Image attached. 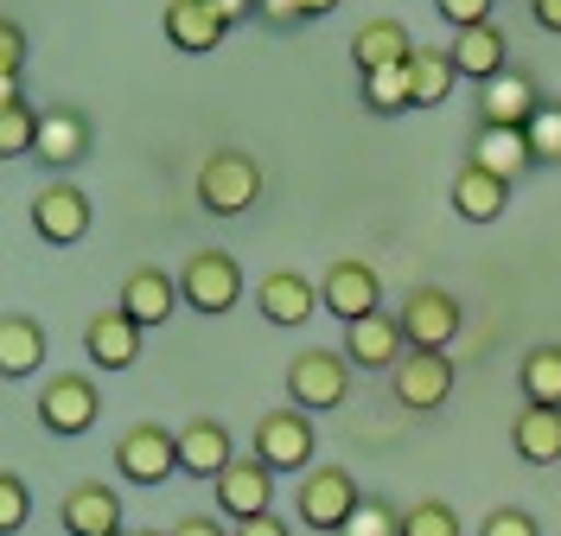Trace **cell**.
I'll return each mask as SVG.
<instances>
[{
    "label": "cell",
    "instance_id": "cell-1",
    "mask_svg": "<svg viewBox=\"0 0 561 536\" xmlns=\"http://www.w3.org/2000/svg\"><path fill=\"white\" fill-rule=\"evenodd\" d=\"M255 198H262V167L249 160L243 147H217L198 167V205L210 217H243Z\"/></svg>",
    "mask_w": 561,
    "mask_h": 536
},
{
    "label": "cell",
    "instance_id": "cell-2",
    "mask_svg": "<svg viewBox=\"0 0 561 536\" xmlns=\"http://www.w3.org/2000/svg\"><path fill=\"white\" fill-rule=\"evenodd\" d=\"M313 415L307 409H268L262 422H255V460L268 466V472H313Z\"/></svg>",
    "mask_w": 561,
    "mask_h": 536
},
{
    "label": "cell",
    "instance_id": "cell-3",
    "mask_svg": "<svg viewBox=\"0 0 561 536\" xmlns=\"http://www.w3.org/2000/svg\"><path fill=\"white\" fill-rule=\"evenodd\" d=\"M357 504H364V492H357V479H351L345 466H313V472H300V499H294V511H300L307 531L339 536Z\"/></svg>",
    "mask_w": 561,
    "mask_h": 536
},
{
    "label": "cell",
    "instance_id": "cell-4",
    "mask_svg": "<svg viewBox=\"0 0 561 536\" xmlns=\"http://www.w3.org/2000/svg\"><path fill=\"white\" fill-rule=\"evenodd\" d=\"M179 294H185V307L192 313H230L237 300H243V269H237V255L224 250H198L185 269H179Z\"/></svg>",
    "mask_w": 561,
    "mask_h": 536
},
{
    "label": "cell",
    "instance_id": "cell-5",
    "mask_svg": "<svg viewBox=\"0 0 561 536\" xmlns=\"http://www.w3.org/2000/svg\"><path fill=\"white\" fill-rule=\"evenodd\" d=\"M287 396H294V409H345L351 396V357L345 352H300L287 364Z\"/></svg>",
    "mask_w": 561,
    "mask_h": 536
},
{
    "label": "cell",
    "instance_id": "cell-6",
    "mask_svg": "<svg viewBox=\"0 0 561 536\" xmlns=\"http://www.w3.org/2000/svg\"><path fill=\"white\" fill-rule=\"evenodd\" d=\"M115 472L128 486H167L179 472V434L160 429V422H135L115 441Z\"/></svg>",
    "mask_w": 561,
    "mask_h": 536
},
{
    "label": "cell",
    "instance_id": "cell-7",
    "mask_svg": "<svg viewBox=\"0 0 561 536\" xmlns=\"http://www.w3.org/2000/svg\"><path fill=\"white\" fill-rule=\"evenodd\" d=\"M396 313H402V332H409L415 352H447L459 339V326H466V313H459V300L447 287H409V300Z\"/></svg>",
    "mask_w": 561,
    "mask_h": 536
},
{
    "label": "cell",
    "instance_id": "cell-8",
    "mask_svg": "<svg viewBox=\"0 0 561 536\" xmlns=\"http://www.w3.org/2000/svg\"><path fill=\"white\" fill-rule=\"evenodd\" d=\"M96 415H103V390L83 377V370H65V377H51L45 390H38V422L51 434H90L96 429Z\"/></svg>",
    "mask_w": 561,
    "mask_h": 536
},
{
    "label": "cell",
    "instance_id": "cell-9",
    "mask_svg": "<svg viewBox=\"0 0 561 536\" xmlns=\"http://www.w3.org/2000/svg\"><path fill=\"white\" fill-rule=\"evenodd\" d=\"M389 390H396L402 409H415V415L440 409V402L454 396V357L447 352H409L396 370H389Z\"/></svg>",
    "mask_w": 561,
    "mask_h": 536
},
{
    "label": "cell",
    "instance_id": "cell-10",
    "mask_svg": "<svg viewBox=\"0 0 561 536\" xmlns=\"http://www.w3.org/2000/svg\"><path fill=\"white\" fill-rule=\"evenodd\" d=\"M33 230L51 243V250L83 243V237H90V198H83L70 179H51V185L33 198Z\"/></svg>",
    "mask_w": 561,
    "mask_h": 536
},
{
    "label": "cell",
    "instance_id": "cell-11",
    "mask_svg": "<svg viewBox=\"0 0 561 536\" xmlns=\"http://www.w3.org/2000/svg\"><path fill=\"white\" fill-rule=\"evenodd\" d=\"M402 345H409L402 313H370V320L345 326V345H339V352L351 357V370H396V364L409 357Z\"/></svg>",
    "mask_w": 561,
    "mask_h": 536
},
{
    "label": "cell",
    "instance_id": "cell-12",
    "mask_svg": "<svg viewBox=\"0 0 561 536\" xmlns=\"http://www.w3.org/2000/svg\"><path fill=\"white\" fill-rule=\"evenodd\" d=\"M319 300L339 313V320H370V313H383V282H377V269L370 262H332L325 269V282H319Z\"/></svg>",
    "mask_w": 561,
    "mask_h": 536
},
{
    "label": "cell",
    "instance_id": "cell-13",
    "mask_svg": "<svg viewBox=\"0 0 561 536\" xmlns=\"http://www.w3.org/2000/svg\"><path fill=\"white\" fill-rule=\"evenodd\" d=\"M217 504H224V517H230V524L262 517V511L275 504V472L255 460V454H237V460H230V472L217 479Z\"/></svg>",
    "mask_w": 561,
    "mask_h": 536
},
{
    "label": "cell",
    "instance_id": "cell-14",
    "mask_svg": "<svg viewBox=\"0 0 561 536\" xmlns=\"http://www.w3.org/2000/svg\"><path fill=\"white\" fill-rule=\"evenodd\" d=\"M115 307L147 332V326L173 320V307H185V294H179V275H167V269H135V275L122 282V300H115Z\"/></svg>",
    "mask_w": 561,
    "mask_h": 536
},
{
    "label": "cell",
    "instance_id": "cell-15",
    "mask_svg": "<svg viewBox=\"0 0 561 536\" xmlns=\"http://www.w3.org/2000/svg\"><path fill=\"white\" fill-rule=\"evenodd\" d=\"M536 109H542V96H536V83L524 71H504L491 83H479V128H529Z\"/></svg>",
    "mask_w": 561,
    "mask_h": 536
},
{
    "label": "cell",
    "instance_id": "cell-16",
    "mask_svg": "<svg viewBox=\"0 0 561 536\" xmlns=\"http://www.w3.org/2000/svg\"><path fill=\"white\" fill-rule=\"evenodd\" d=\"M230 460H237V447H230V429L224 422H210V415H198V422H185L179 429V472H192V479H224L230 472Z\"/></svg>",
    "mask_w": 561,
    "mask_h": 536
},
{
    "label": "cell",
    "instance_id": "cell-17",
    "mask_svg": "<svg viewBox=\"0 0 561 536\" xmlns=\"http://www.w3.org/2000/svg\"><path fill=\"white\" fill-rule=\"evenodd\" d=\"M255 307H262V320H268V326H307V313L325 307V300H319V287L307 282V275L275 269V275H262V282H255Z\"/></svg>",
    "mask_w": 561,
    "mask_h": 536
},
{
    "label": "cell",
    "instance_id": "cell-18",
    "mask_svg": "<svg viewBox=\"0 0 561 536\" xmlns=\"http://www.w3.org/2000/svg\"><path fill=\"white\" fill-rule=\"evenodd\" d=\"M83 357L96 364V370H128L140 357V326L122 313V307H108L96 320L83 326Z\"/></svg>",
    "mask_w": 561,
    "mask_h": 536
},
{
    "label": "cell",
    "instance_id": "cell-19",
    "mask_svg": "<svg viewBox=\"0 0 561 536\" xmlns=\"http://www.w3.org/2000/svg\"><path fill=\"white\" fill-rule=\"evenodd\" d=\"M65 531L70 536H122V492H115V486H103V479L70 486Z\"/></svg>",
    "mask_w": 561,
    "mask_h": 536
},
{
    "label": "cell",
    "instance_id": "cell-20",
    "mask_svg": "<svg viewBox=\"0 0 561 536\" xmlns=\"http://www.w3.org/2000/svg\"><path fill=\"white\" fill-rule=\"evenodd\" d=\"M224 33H230V20L217 13V0H167V38L179 52L205 58V52L224 45Z\"/></svg>",
    "mask_w": 561,
    "mask_h": 536
},
{
    "label": "cell",
    "instance_id": "cell-21",
    "mask_svg": "<svg viewBox=\"0 0 561 536\" xmlns=\"http://www.w3.org/2000/svg\"><path fill=\"white\" fill-rule=\"evenodd\" d=\"M454 65L466 83H491V77L511 71V38L497 33V26H466V33H454Z\"/></svg>",
    "mask_w": 561,
    "mask_h": 536
},
{
    "label": "cell",
    "instance_id": "cell-22",
    "mask_svg": "<svg viewBox=\"0 0 561 536\" xmlns=\"http://www.w3.org/2000/svg\"><path fill=\"white\" fill-rule=\"evenodd\" d=\"M409 58H415V38H409L402 20H370V26H357V38H351V65H357V77L389 71V65H409Z\"/></svg>",
    "mask_w": 561,
    "mask_h": 536
},
{
    "label": "cell",
    "instance_id": "cell-23",
    "mask_svg": "<svg viewBox=\"0 0 561 536\" xmlns=\"http://www.w3.org/2000/svg\"><path fill=\"white\" fill-rule=\"evenodd\" d=\"M472 167H485L491 179L517 185V179L536 167V153H529V135H524V128H479V135H472Z\"/></svg>",
    "mask_w": 561,
    "mask_h": 536
},
{
    "label": "cell",
    "instance_id": "cell-24",
    "mask_svg": "<svg viewBox=\"0 0 561 536\" xmlns=\"http://www.w3.org/2000/svg\"><path fill=\"white\" fill-rule=\"evenodd\" d=\"M504 205H511V185L466 160V167H459V179H454V212L466 217V224H497V217H504Z\"/></svg>",
    "mask_w": 561,
    "mask_h": 536
},
{
    "label": "cell",
    "instance_id": "cell-25",
    "mask_svg": "<svg viewBox=\"0 0 561 536\" xmlns=\"http://www.w3.org/2000/svg\"><path fill=\"white\" fill-rule=\"evenodd\" d=\"M511 441L529 466H556L561 460V409L549 402H524V415L511 422Z\"/></svg>",
    "mask_w": 561,
    "mask_h": 536
},
{
    "label": "cell",
    "instance_id": "cell-26",
    "mask_svg": "<svg viewBox=\"0 0 561 536\" xmlns=\"http://www.w3.org/2000/svg\"><path fill=\"white\" fill-rule=\"evenodd\" d=\"M38 128H45V115L20 96V83H0V160L38 153Z\"/></svg>",
    "mask_w": 561,
    "mask_h": 536
},
{
    "label": "cell",
    "instance_id": "cell-27",
    "mask_svg": "<svg viewBox=\"0 0 561 536\" xmlns=\"http://www.w3.org/2000/svg\"><path fill=\"white\" fill-rule=\"evenodd\" d=\"M83 153H90V122L77 109H51L45 128H38V160L45 167H77Z\"/></svg>",
    "mask_w": 561,
    "mask_h": 536
},
{
    "label": "cell",
    "instance_id": "cell-28",
    "mask_svg": "<svg viewBox=\"0 0 561 536\" xmlns=\"http://www.w3.org/2000/svg\"><path fill=\"white\" fill-rule=\"evenodd\" d=\"M38 357H45V332H38V320L7 313V320H0V377H33Z\"/></svg>",
    "mask_w": 561,
    "mask_h": 536
},
{
    "label": "cell",
    "instance_id": "cell-29",
    "mask_svg": "<svg viewBox=\"0 0 561 536\" xmlns=\"http://www.w3.org/2000/svg\"><path fill=\"white\" fill-rule=\"evenodd\" d=\"M409 71H415V109H440L447 96H454V83H459L454 52H434V45H415Z\"/></svg>",
    "mask_w": 561,
    "mask_h": 536
},
{
    "label": "cell",
    "instance_id": "cell-30",
    "mask_svg": "<svg viewBox=\"0 0 561 536\" xmlns=\"http://www.w3.org/2000/svg\"><path fill=\"white\" fill-rule=\"evenodd\" d=\"M517 384H524L529 402H549V409H561V345H536V352H524Z\"/></svg>",
    "mask_w": 561,
    "mask_h": 536
},
{
    "label": "cell",
    "instance_id": "cell-31",
    "mask_svg": "<svg viewBox=\"0 0 561 536\" xmlns=\"http://www.w3.org/2000/svg\"><path fill=\"white\" fill-rule=\"evenodd\" d=\"M364 103L377 109V115H402V109H415V71H409V65L370 71L364 77Z\"/></svg>",
    "mask_w": 561,
    "mask_h": 536
},
{
    "label": "cell",
    "instance_id": "cell-32",
    "mask_svg": "<svg viewBox=\"0 0 561 536\" xmlns=\"http://www.w3.org/2000/svg\"><path fill=\"white\" fill-rule=\"evenodd\" d=\"M402 536H459V511L447 499H421L402 511Z\"/></svg>",
    "mask_w": 561,
    "mask_h": 536
},
{
    "label": "cell",
    "instance_id": "cell-33",
    "mask_svg": "<svg viewBox=\"0 0 561 536\" xmlns=\"http://www.w3.org/2000/svg\"><path fill=\"white\" fill-rule=\"evenodd\" d=\"M524 135H529L536 167H561V103H542V109H536V122H529Z\"/></svg>",
    "mask_w": 561,
    "mask_h": 536
},
{
    "label": "cell",
    "instance_id": "cell-34",
    "mask_svg": "<svg viewBox=\"0 0 561 536\" xmlns=\"http://www.w3.org/2000/svg\"><path fill=\"white\" fill-rule=\"evenodd\" d=\"M339 536H402V511H396L389 499H364Z\"/></svg>",
    "mask_w": 561,
    "mask_h": 536
},
{
    "label": "cell",
    "instance_id": "cell-35",
    "mask_svg": "<svg viewBox=\"0 0 561 536\" xmlns=\"http://www.w3.org/2000/svg\"><path fill=\"white\" fill-rule=\"evenodd\" d=\"M26 511H33V499H26V479H20V472H0V536L20 531V524H26Z\"/></svg>",
    "mask_w": 561,
    "mask_h": 536
},
{
    "label": "cell",
    "instance_id": "cell-36",
    "mask_svg": "<svg viewBox=\"0 0 561 536\" xmlns=\"http://www.w3.org/2000/svg\"><path fill=\"white\" fill-rule=\"evenodd\" d=\"M20 71H26V33L0 20V83H20Z\"/></svg>",
    "mask_w": 561,
    "mask_h": 536
},
{
    "label": "cell",
    "instance_id": "cell-37",
    "mask_svg": "<svg viewBox=\"0 0 561 536\" xmlns=\"http://www.w3.org/2000/svg\"><path fill=\"white\" fill-rule=\"evenodd\" d=\"M440 7V20L454 26V33H466V26H491V7L497 0H434Z\"/></svg>",
    "mask_w": 561,
    "mask_h": 536
},
{
    "label": "cell",
    "instance_id": "cell-38",
    "mask_svg": "<svg viewBox=\"0 0 561 536\" xmlns=\"http://www.w3.org/2000/svg\"><path fill=\"white\" fill-rule=\"evenodd\" d=\"M479 536H542V531H536V517H529V511L504 504V511H491L485 524H479Z\"/></svg>",
    "mask_w": 561,
    "mask_h": 536
},
{
    "label": "cell",
    "instance_id": "cell-39",
    "mask_svg": "<svg viewBox=\"0 0 561 536\" xmlns=\"http://www.w3.org/2000/svg\"><path fill=\"white\" fill-rule=\"evenodd\" d=\"M262 20L268 26H300L307 20V0H262Z\"/></svg>",
    "mask_w": 561,
    "mask_h": 536
},
{
    "label": "cell",
    "instance_id": "cell-40",
    "mask_svg": "<svg viewBox=\"0 0 561 536\" xmlns=\"http://www.w3.org/2000/svg\"><path fill=\"white\" fill-rule=\"evenodd\" d=\"M237 536H294V531L280 524L275 511H262V517H249V524H237Z\"/></svg>",
    "mask_w": 561,
    "mask_h": 536
},
{
    "label": "cell",
    "instance_id": "cell-41",
    "mask_svg": "<svg viewBox=\"0 0 561 536\" xmlns=\"http://www.w3.org/2000/svg\"><path fill=\"white\" fill-rule=\"evenodd\" d=\"M173 536H237V531H224L217 517H179V524H173Z\"/></svg>",
    "mask_w": 561,
    "mask_h": 536
},
{
    "label": "cell",
    "instance_id": "cell-42",
    "mask_svg": "<svg viewBox=\"0 0 561 536\" xmlns=\"http://www.w3.org/2000/svg\"><path fill=\"white\" fill-rule=\"evenodd\" d=\"M529 20H536L542 33H561V0H529Z\"/></svg>",
    "mask_w": 561,
    "mask_h": 536
},
{
    "label": "cell",
    "instance_id": "cell-43",
    "mask_svg": "<svg viewBox=\"0 0 561 536\" xmlns=\"http://www.w3.org/2000/svg\"><path fill=\"white\" fill-rule=\"evenodd\" d=\"M325 13H339V0H307V20H325Z\"/></svg>",
    "mask_w": 561,
    "mask_h": 536
},
{
    "label": "cell",
    "instance_id": "cell-44",
    "mask_svg": "<svg viewBox=\"0 0 561 536\" xmlns=\"http://www.w3.org/2000/svg\"><path fill=\"white\" fill-rule=\"evenodd\" d=\"M128 536H173V531H128Z\"/></svg>",
    "mask_w": 561,
    "mask_h": 536
}]
</instances>
